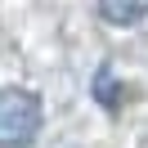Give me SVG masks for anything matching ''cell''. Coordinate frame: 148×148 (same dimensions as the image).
Instances as JSON below:
<instances>
[{"label":"cell","mask_w":148,"mask_h":148,"mask_svg":"<svg viewBox=\"0 0 148 148\" xmlns=\"http://www.w3.org/2000/svg\"><path fill=\"white\" fill-rule=\"evenodd\" d=\"M94 99H99V103H103L108 112H117L121 103L130 99V90H121V85L112 81V63H103L99 72H94Z\"/></svg>","instance_id":"obj_3"},{"label":"cell","mask_w":148,"mask_h":148,"mask_svg":"<svg viewBox=\"0 0 148 148\" xmlns=\"http://www.w3.org/2000/svg\"><path fill=\"white\" fill-rule=\"evenodd\" d=\"M40 99L32 90H0V148H36L40 135Z\"/></svg>","instance_id":"obj_1"},{"label":"cell","mask_w":148,"mask_h":148,"mask_svg":"<svg viewBox=\"0 0 148 148\" xmlns=\"http://www.w3.org/2000/svg\"><path fill=\"white\" fill-rule=\"evenodd\" d=\"M99 14L108 23H117V27H130V23H139L148 14V0H99Z\"/></svg>","instance_id":"obj_2"}]
</instances>
